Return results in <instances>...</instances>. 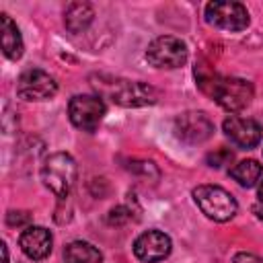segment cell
I'll return each instance as SVG.
<instances>
[{"instance_id": "5b68a950", "label": "cell", "mask_w": 263, "mask_h": 263, "mask_svg": "<svg viewBox=\"0 0 263 263\" xmlns=\"http://www.w3.org/2000/svg\"><path fill=\"white\" fill-rule=\"evenodd\" d=\"M146 60L154 68H181L187 62V45L179 37L160 35L148 45Z\"/></svg>"}, {"instance_id": "ba28073f", "label": "cell", "mask_w": 263, "mask_h": 263, "mask_svg": "<svg viewBox=\"0 0 263 263\" xmlns=\"http://www.w3.org/2000/svg\"><path fill=\"white\" fill-rule=\"evenodd\" d=\"M205 21L224 31H242L249 27V12L240 2H210Z\"/></svg>"}, {"instance_id": "9a60e30c", "label": "cell", "mask_w": 263, "mask_h": 263, "mask_svg": "<svg viewBox=\"0 0 263 263\" xmlns=\"http://www.w3.org/2000/svg\"><path fill=\"white\" fill-rule=\"evenodd\" d=\"M64 257L68 263H103L101 251L86 240H72L66 245Z\"/></svg>"}, {"instance_id": "7a4b0ae2", "label": "cell", "mask_w": 263, "mask_h": 263, "mask_svg": "<svg viewBox=\"0 0 263 263\" xmlns=\"http://www.w3.org/2000/svg\"><path fill=\"white\" fill-rule=\"evenodd\" d=\"M99 86L103 95H107L113 103L121 107H144V105H154L158 101V90L154 86L136 80L113 78L109 82H97V88Z\"/></svg>"}, {"instance_id": "ac0fdd59", "label": "cell", "mask_w": 263, "mask_h": 263, "mask_svg": "<svg viewBox=\"0 0 263 263\" xmlns=\"http://www.w3.org/2000/svg\"><path fill=\"white\" fill-rule=\"evenodd\" d=\"M31 222V214L29 212H8L6 214V224L8 226H25Z\"/></svg>"}, {"instance_id": "3957f363", "label": "cell", "mask_w": 263, "mask_h": 263, "mask_svg": "<svg viewBox=\"0 0 263 263\" xmlns=\"http://www.w3.org/2000/svg\"><path fill=\"white\" fill-rule=\"evenodd\" d=\"M76 175H78L76 162L66 152L49 154L45 158L43 166H41V181H43V185L51 193H55L58 197H66L70 193V189L76 183Z\"/></svg>"}, {"instance_id": "52a82bcc", "label": "cell", "mask_w": 263, "mask_h": 263, "mask_svg": "<svg viewBox=\"0 0 263 263\" xmlns=\"http://www.w3.org/2000/svg\"><path fill=\"white\" fill-rule=\"evenodd\" d=\"M58 92V82L53 76L39 68L25 70L16 80V95L25 101H47Z\"/></svg>"}, {"instance_id": "6da1fadb", "label": "cell", "mask_w": 263, "mask_h": 263, "mask_svg": "<svg viewBox=\"0 0 263 263\" xmlns=\"http://www.w3.org/2000/svg\"><path fill=\"white\" fill-rule=\"evenodd\" d=\"M199 88L212 97L222 109L226 111H240L253 99V84L245 78L234 76H218V74H199L197 76Z\"/></svg>"}, {"instance_id": "d6986e66", "label": "cell", "mask_w": 263, "mask_h": 263, "mask_svg": "<svg viewBox=\"0 0 263 263\" xmlns=\"http://www.w3.org/2000/svg\"><path fill=\"white\" fill-rule=\"evenodd\" d=\"M127 220H129V212H127V208H123V205L113 208V210L109 212V216H107V222H109V224H123V222H127Z\"/></svg>"}, {"instance_id": "8992f818", "label": "cell", "mask_w": 263, "mask_h": 263, "mask_svg": "<svg viewBox=\"0 0 263 263\" xmlns=\"http://www.w3.org/2000/svg\"><path fill=\"white\" fill-rule=\"evenodd\" d=\"M68 115L74 127L95 132L105 115V103L95 95H76L68 103Z\"/></svg>"}, {"instance_id": "ffe728a7", "label": "cell", "mask_w": 263, "mask_h": 263, "mask_svg": "<svg viewBox=\"0 0 263 263\" xmlns=\"http://www.w3.org/2000/svg\"><path fill=\"white\" fill-rule=\"evenodd\" d=\"M232 261L234 263H263L257 255H251V253H238V255H234Z\"/></svg>"}, {"instance_id": "4fadbf2b", "label": "cell", "mask_w": 263, "mask_h": 263, "mask_svg": "<svg viewBox=\"0 0 263 263\" xmlns=\"http://www.w3.org/2000/svg\"><path fill=\"white\" fill-rule=\"evenodd\" d=\"M0 39H2V51L8 60H18L23 55L25 45H23L21 31L6 12L0 14Z\"/></svg>"}, {"instance_id": "8fae6325", "label": "cell", "mask_w": 263, "mask_h": 263, "mask_svg": "<svg viewBox=\"0 0 263 263\" xmlns=\"http://www.w3.org/2000/svg\"><path fill=\"white\" fill-rule=\"evenodd\" d=\"M173 242L160 230H146L134 240V255L144 263H156L171 255Z\"/></svg>"}, {"instance_id": "9c48e42d", "label": "cell", "mask_w": 263, "mask_h": 263, "mask_svg": "<svg viewBox=\"0 0 263 263\" xmlns=\"http://www.w3.org/2000/svg\"><path fill=\"white\" fill-rule=\"evenodd\" d=\"M175 134L187 144H201L214 134V123L203 111H185L175 117Z\"/></svg>"}, {"instance_id": "603a6c76", "label": "cell", "mask_w": 263, "mask_h": 263, "mask_svg": "<svg viewBox=\"0 0 263 263\" xmlns=\"http://www.w3.org/2000/svg\"><path fill=\"white\" fill-rule=\"evenodd\" d=\"M259 201L263 203V181L259 183Z\"/></svg>"}, {"instance_id": "5bb4252c", "label": "cell", "mask_w": 263, "mask_h": 263, "mask_svg": "<svg viewBox=\"0 0 263 263\" xmlns=\"http://www.w3.org/2000/svg\"><path fill=\"white\" fill-rule=\"evenodd\" d=\"M92 18H95V10L86 2H72L64 12V23L70 33L84 31L92 23Z\"/></svg>"}, {"instance_id": "277c9868", "label": "cell", "mask_w": 263, "mask_h": 263, "mask_svg": "<svg viewBox=\"0 0 263 263\" xmlns=\"http://www.w3.org/2000/svg\"><path fill=\"white\" fill-rule=\"evenodd\" d=\"M193 199L197 208L214 222H228L236 216V199L218 185H197L193 189Z\"/></svg>"}, {"instance_id": "7c38bea8", "label": "cell", "mask_w": 263, "mask_h": 263, "mask_svg": "<svg viewBox=\"0 0 263 263\" xmlns=\"http://www.w3.org/2000/svg\"><path fill=\"white\" fill-rule=\"evenodd\" d=\"M51 245H53L51 232L43 226H27L18 236L21 251L33 261L45 259L51 253Z\"/></svg>"}, {"instance_id": "7402d4cb", "label": "cell", "mask_w": 263, "mask_h": 263, "mask_svg": "<svg viewBox=\"0 0 263 263\" xmlns=\"http://www.w3.org/2000/svg\"><path fill=\"white\" fill-rule=\"evenodd\" d=\"M2 253H4V263H8V249H6V245H2Z\"/></svg>"}, {"instance_id": "2e32d148", "label": "cell", "mask_w": 263, "mask_h": 263, "mask_svg": "<svg viewBox=\"0 0 263 263\" xmlns=\"http://www.w3.org/2000/svg\"><path fill=\"white\" fill-rule=\"evenodd\" d=\"M230 177L240 185V187H255L261 177H263V166L253 160V158H247V160H240L236 166L230 168Z\"/></svg>"}, {"instance_id": "e0dca14e", "label": "cell", "mask_w": 263, "mask_h": 263, "mask_svg": "<svg viewBox=\"0 0 263 263\" xmlns=\"http://www.w3.org/2000/svg\"><path fill=\"white\" fill-rule=\"evenodd\" d=\"M208 164L210 166H214V168H220V166H224V164H228L230 160H232V152L230 150H226V148H220V150H216V152H212V154H208Z\"/></svg>"}, {"instance_id": "30bf717a", "label": "cell", "mask_w": 263, "mask_h": 263, "mask_svg": "<svg viewBox=\"0 0 263 263\" xmlns=\"http://www.w3.org/2000/svg\"><path fill=\"white\" fill-rule=\"evenodd\" d=\"M222 129L226 134V138L242 150L255 148L263 136V129L255 119H247V117H238V115L226 117L222 123Z\"/></svg>"}, {"instance_id": "44dd1931", "label": "cell", "mask_w": 263, "mask_h": 263, "mask_svg": "<svg viewBox=\"0 0 263 263\" xmlns=\"http://www.w3.org/2000/svg\"><path fill=\"white\" fill-rule=\"evenodd\" d=\"M253 212L257 214V218H259V220H263V208H261V205H255V208H253Z\"/></svg>"}]
</instances>
